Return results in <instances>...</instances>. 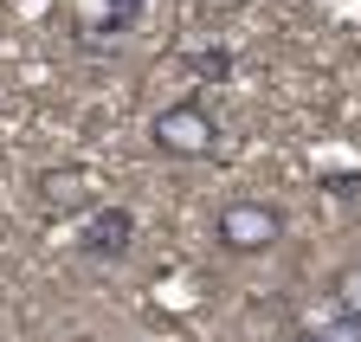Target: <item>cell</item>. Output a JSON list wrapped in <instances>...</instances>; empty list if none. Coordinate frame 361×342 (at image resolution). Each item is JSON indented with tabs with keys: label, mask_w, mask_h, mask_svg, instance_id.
Segmentation results:
<instances>
[{
	"label": "cell",
	"mask_w": 361,
	"mask_h": 342,
	"mask_svg": "<svg viewBox=\"0 0 361 342\" xmlns=\"http://www.w3.org/2000/svg\"><path fill=\"white\" fill-rule=\"evenodd\" d=\"M149 142L168 161H207L219 149V123H213V110L200 97H180V104H161L149 116Z\"/></svg>",
	"instance_id": "cell-2"
},
{
	"label": "cell",
	"mask_w": 361,
	"mask_h": 342,
	"mask_svg": "<svg viewBox=\"0 0 361 342\" xmlns=\"http://www.w3.org/2000/svg\"><path fill=\"white\" fill-rule=\"evenodd\" d=\"M213 239H219V252H233V259H264V252H278V239H284V207L239 194V200H226L213 213Z\"/></svg>",
	"instance_id": "cell-1"
},
{
	"label": "cell",
	"mask_w": 361,
	"mask_h": 342,
	"mask_svg": "<svg viewBox=\"0 0 361 342\" xmlns=\"http://www.w3.org/2000/svg\"><path fill=\"white\" fill-rule=\"evenodd\" d=\"M32 207L45 220H84L90 207H97V175H90L84 161H52L32 175Z\"/></svg>",
	"instance_id": "cell-3"
},
{
	"label": "cell",
	"mask_w": 361,
	"mask_h": 342,
	"mask_svg": "<svg viewBox=\"0 0 361 342\" xmlns=\"http://www.w3.org/2000/svg\"><path fill=\"white\" fill-rule=\"evenodd\" d=\"M135 20H142V0H97L90 20H84V32H90V39H123Z\"/></svg>",
	"instance_id": "cell-5"
},
{
	"label": "cell",
	"mask_w": 361,
	"mask_h": 342,
	"mask_svg": "<svg viewBox=\"0 0 361 342\" xmlns=\"http://www.w3.org/2000/svg\"><path fill=\"white\" fill-rule=\"evenodd\" d=\"M129 245H135V213H129V207H116V200H97V207L84 213V226H78V252H84V259L116 265Z\"/></svg>",
	"instance_id": "cell-4"
},
{
	"label": "cell",
	"mask_w": 361,
	"mask_h": 342,
	"mask_svg": "<svg viewBox=\"0 0 361 342\" xmlns=\"http://www.w3.org/2000/svg\"><path fill=\"white\" fill-rule=\"evenodd\" d=\"M329 304L342 323H361V259H348L336 278H329Z\"/></svg>",
	"instance_id": "cell-6"
},
{
	"label": "cell",
	"mask_w": 361,
	"mask_h": 342,
	"mask_svg": "<svg viewBox=\"0 0 361 342\" xmlns=\"http://www.w3.org/2000/svg\"><path fill=\"white\" fill-rule=\"evenodd\" d=\"M323 194L329 200H355L361 194V168H348V175H323Z\"/></svg>",
	"instance_id": "cell-8"
},
{
	"label": "cell",
	"mask_w": 361,
	"mask_h": 342,
	"mask_svg": "<svg viewBox=\"0 0 361 342\" xmlns=\"http://www.w3.org/2000/svg\"><path fill=\"white\" fill-rule=\"evenodd\" d=\"M188 71H194V78H207V84H226V78H233V52H226V46L188 52Z\"/></svg>",
	"instance_id": "cell-7"
},
{
	"label": "cell",
	"mask_w": 361,
	"mask_h": 342,
	"mask_svg": "<svg viewBox=\"0 0 361 342\" xmlns=\"http://www.w3.org/2000/svg\"><path fill=\"white\" fill-rule=\"evenodd\" d=\"M297 342H329V336H316V329H303V336H297Z\"/></svg>",
	"instance_id": "cell-9"
}]
</instances>
